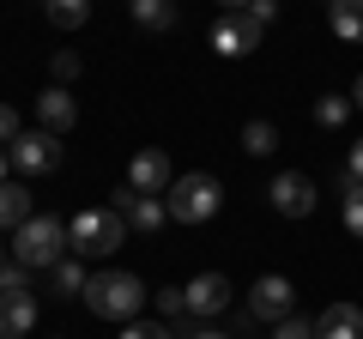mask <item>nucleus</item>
I'll use <instances>...</instances> for the list:
<instances>
[{
	"label": "nucleus",
	"mask_w": 363,
	"mask_h": 339,
	"mask_svg": "<svg viewBox=\"0 0 363 339\" xmlns=\"http://www.w3.org/2000/svg\"><path fill=\"white\" fill-rule=\"evenodd\" d=\"M43 13H49L55 30H79L91 18V0H43Z\"/></svg>",
	"instance_id": "6ab92c4d"
},
{
	"label": "nucleus",
	"mask_w": 363,
	"mask_h": 339,
	"mask_svg": "<svg viewBox=\"0 0 363 339\" xmlns=\"http://www.w3.org/2000/svg\"><path fill=\"white\" fill-rule=\"evenodd\" d=\"M37 327V291L25 267H0V339H25Z\"/></svg>",
	"instance_id": "20e7f679"
},
{
	"label": "nucleus",
	"mask_w": 363,
	"mask_h": 339,
	"mask_svg": "<svg viewBox=\"0 0 363 339\" xmlns=\"http://www.w3.org/2000/svg\"><path fill=\"white\" fill-rule=\"evenodd\" d=\"M224 6H230V13H236V6H248V0H224Z\"/></svg>",
	"instance_id": "473e14b6"
},
{
	"label": "nucleus",
	"mask_w": 363,
	"mask_h": 339,
	"mask_svg": "<svg viewBox=\"0 0 363 339\" xmlns=\"http://www.w3.org/2000/svg\"><path fill=\"white\" fill-rule=\"evenodd\" d=\"M6 170H13V152H6V145H0V182H6Z\"/></svg>",
	"instance_id": "c756f323"
},
{
	"label": "nucleus",
	"mask_w": 363,
	"mask_h": 339,
	"mask_svg": "<svg viewBox=\"0 0 363 339\" xmlns=\"http://www.w3.org/2000/svg\"><path fill=\"white\" fill-rule=\"evenodd\" d=\"M25 218H37V212H30V194L18 182H0V230H18Z\"/></svg>",
	"instance_id": "dca6fc26"
},
{
	"label": "nucleus",
	"mask_w": 363,
	"mask_h": 339,
	"mask_svg": "<svg viewBox=\"0 0 363 339\" xmlns=\"http://www.w3.org/2000/svg\"><path fill=\"white\" fill-rule=\"evenodd\" d=\"M315 339H363V309L357 303H327L315 315Z\"/></svg>",
	"instance_id": "f8f14e48"
},
{
	"label": "nucleus",
	"mask_w": 363,
	"mask_h": 339,
	"mask_svg": "<svg viewBox=\"0 0 363 339\" xmlns=\"http://www.w3.org/2000/svg\"><path fill=\"white\" fill-rule=\"evenodd\" d=\"M157 315H164V321L176 327L182 339H194V333H200L194 315H188V291H182V285H157Z\"/></svg>",
	"instance_id": "4468645a"
},
{
	"label": "nucleus",
	"mask_w": 363,
	"mask_h": 339,
	"mask_svg": "<svg viewBox=\"0 0 363 339\" xmlns=\"http://www.w3.org/2000/svg\"><path fill=\"white\" fill-rule=\"evenodd\" d=\"M67 255V224L61 218H25L13 230V261L25 267V273H37V267H61Z\"/></svg>",
	"instance_id": "7ed1b4c3"
},
{
	"label": "nucleus",
	"mask_w": 363,
	"mask_h": 339,
	"mask_svg": "<svg viewBox=\"0 0 363 339\" xmlns=\"http://www.w3.org/2000/svg\"><path fill=\"white\" fill-rule=\"evenodd\" d=\"M248 315L255 321H285V315H297V285H291L285 273H267V279H255V291H248Z\"/></svg>",
	"instance_id": "0eeeda50"
},
{
	"label": "nucleus",
	"mask_w": 363,
	"mask_h": 339,
	"mask_svg": "<svg viewBox=\"0 0 363 339\" xmlns=\"http://www.w3.org/2000/svg\"><path fill=\"white\" fill-rule=\"evenodd\" d=\"M194 339H230V333H212V327H200V333Z\"/></svg>",
	"instance_id": "2f4dec72"
},
{
	"label": "nucleus",
	"mask_w": 363,
	"mask_h": 339,
	"mask_svg": "<svg viewBox=\"0 0 363 339\" xmlns=\"http://www.w3.org/2000/svg\"><path fill=\"white\" fill-rule=\"evenodd\" d=\"M6 152H13V170H25V176H49V170H61V133L30 128V133H18Z\"/></svg>",
	"instance_id": "423d86ee"
},
{
	"label": "nucleus",
	"mask_w": 363,
	"mask_h": 339,
	"mask_svg": "<svg viewBox=\"0 0 363 339\" xmlns=\"http://www.w3.org/2000/svg\"><path fill=\"white\" fill-rule=\"evenodd\" d=\"M212 49L224 55V61H236V55H248V49H260V25L236 6V13H224L218 25H212Z\"/></svg>",
	"instance_id": "6e6552de"
},
{
	"label": "nucleus",
	"mask_w": 363,
	"mask_h": 339,
	"mask_svg": "<svg viewBox=\"0 0 363 339\" xmlns=\"http://www.w3.org/2000/svg\"><path fill=\"white\" fill-rule=\"evenodd\" d=\"M272 206L285 212V218H309L315 212V182L309 176H303V170H285V176H272Z\"/></svg>",
	"instance_id": "1a4fd4ad"
},
{
	"label": "nucleus",
	"mask_w": 363,
	"mask_h": 339,
	"mask_svg": "<svg viewBox=\"0 0 363 339\" xmlns=\"http://www.w3.org/2000/svg\"><path fill=\"white\" fill-rule=\"evenodd\" d=\"M49 73H55V85H73V79H79V55H73V49H55Z\"/></svg>",
	"instance_id": "5701e85b"
},
{
	"label": "nucleus",
	"mask_w": 363,
	"mask_h": 339,
	"mask_svg": "<svg viewBox=\"0 0 363 339\" xmlns=\"http://www.w3.org/2000/svg\"><path fill=\"white\" fill-rule=\"evenodd\" d=\"M85 309L97 315V321H133V315L145 309V285L133 273H97L85 285Z\"/></svg>",
	"instance_id": "f03ea898"
},
{
	"label": "nucleus",
	"mask_w": 363,
	"mask_h": 339,
	"mask_svg": "<svg viewBox=\"0 0 363 339\" xmlns=\"http://www.w3.org/2000/svg\"><path fill=\"white\" fill-rule=\"evenodd\" d=\"M37 116H43V128H49V133H67L79 121V104L67 97V85H55V91L37 97Z\"/></svg>",
	"instance_id": "ddd939ff"
},
{
	"label": "nucleus",
	"mask_w": 363,
	"mask_h": 339,
	"mask_svg": "<svg viewBox=\"0 0 363 339\" xmlns=\"http://www.w3.org/2000/svg\"><path fill=\"white\" fill-rule=\"evenodd\" d=\"M164 218H169L164 194H140V188H133V206H128V224H133V230H157Z\"/></svg>",
	"instance_id": "f3484780"
},
{
	"label": "nucleus",
	"mask_w": 363,
	"mask_h": 339,
	"mask_svg": "<svg viewBox=\"0 0 363 339\" xmlns=\"http://www.w3.org/2000/svg\"><path fill=\"white\" fill-rule=\"evenodd\" d=\"M121 339H182L176 327H164V321H128V333Z\"/></svg>",
	"instance_id": "a878e982"
},
{
	"label": "nucleus",
	"mask_w": 363,
	"mask_h": 339,
	"mask_svg": "<svg viewBox=\"0 0 363 339\" xmlns=\"http://www.w3.org/2000/svg\"><path fill=\"white\" fill-rule=\"evenodd\" d=\"M85 285H91V279H85V267H79V261L55 267V297H85Z\"/></svg>",
	"instance_id": "412c9836"
},
{
	"label": "nucleus",
	"mask_w": 363,
	"mask_h": 339,
	"mask_svg": "<svg viewBox=\"0 0 363 339\" xmlns=\"http://www.w3.org/2000/svg\"><path fill=\"white\" fill-rule=\"evenodd\" d=\"M242 152H248V157L279 152V128H272V121H248V128H242Z\"/></svg>",
	"instance_id": "aec40b11"
},
{
	"label": "nucleus",
	"mask_w": 363,
	"mask_h": 339,
	"mask_svg": "<svg viewBox=\"0 0 363 339\" xmlns=\"http://www.w3.org/2000/svg\"><path fill=\"white\" fill-rule=\"evenodd\" d=\"M164 206H169V218H176V224H206L212 212L224 206V188L212 182V176H176L169 194H164Z\"/></svg>",
	"instance_id": "39448f33"
},
{
	"label": "nucleus",
	"mask_w": 363,
	"mask_h": 339,
	"mask_svg": "<svg viewBox=\"0 0 363 339\" xmlns=\"http://www.w3.org/2000/svg\"><path fill=\"white\" fill-rule=\"evenodd\" d=\"M345 182L363 188V140H351V157H345Z\"/></svg>",
	"instance_id": "c85d7f7f"
},
{
	"label": "nucleus",
	"mask_w": 363,
	"mask_h": 339,
	"mask_svg": "<svg viewBox=\"0 0 363 339\" xmlns=\"http://www.w3.org/2000/svg\"><path fill=\"white\" fill-rule=\"evenodd\" d=\"M18 133H25V128H18V109H13V104H0V145H13Z\"/></svg>",
	"instance_id": "cd10ccee"
},
{
	"label": "nucleus",
	"mask_w": 363,
	"mask_h": 339,
	"mask_svg": "<svg viewBox=\"0 0 363 339\" xmlns=\"http://www.w3.org/2000/svg\"><path fill=\"white\" fill-rule=\"evenodd\" d=\"M327 25H333V37L363 43V0H333L327 6Z\"/></svg>",
	"instance_id": "2eb2a0df"
},
{
	"label": "nucleus",
	"mask_w": 363,
	"mask_h": 339,
	"mask_svg": "<svg viewBox=\"0 0 363 339\" xmlns=\"http://www.w3.org/2000/svg\"><path fill=\"white\" fill-rule=\"evenodd\" d=\"M169 157L157 152V145H145V152H133V164H128V188H140V194H169Z\"/></svg>",
	"instance_id": "9d476101"
},
{
	"label": "nucleus",
	"mask_w": 363,
	"mask_h": 339,
	"mask_svg": "<svg viewBox=\"0 0 363 339\" xmlns=\"http://www.w3.org/2000/svg\"><path fill=\"white\" fill-rule=\"evenodd\" d=\"M133 6V25L140 30H169L176 25V0H128Z\"/></svg>",
	"instance_id": "a211bd4d"
},
{
	"label": "nucleus",
	"mask_w": 363,
	"mask_h": 339,
	"mask_svg": "<svg viewBox=\"0 0 363 339\" xmlns=\"http://www.w3.org/2000/svg\"><path fill=\"white\" fill-rule=\"evenodd\" d=\"M351 104H357V109H363V73H357V85H351Z\"/></svg>",
	"instance_id": "7c9ffc66"
},
{
	"label": "nucleus",
	"mask_w": 363,
	"mask_h": 339,
	"mask_svg": "<svg viewBox=\"0 0 363 339\" xmlns=\"http://www.w3.org/2000/svg\"><path fill=\"white\" fill-rule=\"evenodd\" d=\"M315 121H321V128H345V121H351V97L327 91L321 104H315Z\"/></svg>",
	"instance_id": "4be33fe9"
},
{
	"label": "nucleus",
	"mask_w": 363,
	"mask_h": 339,
	"mask_svg": "<svg viewBox=\"0 0 363 339\" xmlns=\"http://www.w3.org/2000/svg\"><path fill=\"white\" fill-rule=\"evenodd\" d=\"M182 291H188V315H194V321L230 309V279H224V273H200L194 285H182Z\"/></svg>",
	"instance_id": "9b49d317"
},
{
	"label": "nucleus",
	"mask_w": 363,
	"mask_h": 339,
	"mask_svg": "<svg viewBox=\"0 0 363 339\" xmlns=\"http://www.w3.org/2000/svg\"><path fill=\"white\" fill-rule=\"evenodd\" d=\"M345 188H351V194H345V230L363 236V188L357 182H345Z\"/></svg>",
	"instance_id": "393cba45"
},
{
	"label": "nucleus",
	"mask_w": 363,
	"mask_h": 339,
	"mask_svg": "<svg viewBox=\"0 0 363 339\" xmlns=\"http://www.w3.org/2000/svg\"><path fill=\"white\" fill-rule=\"evenodd\" d=\"M242 13H248V18H255V25H260V30H267V25H272V18H279V0H248Z\"/></svg>",
	"instance_id": "bb28decb"
},
{
	"label": "nucleus",
	"mask_w": 363,
	"mask_h": 339,
	"mask_svg": "<svg viewBox=\"0 0 363 339\" xmlns=\"http://www.w3.org/2000/svg\"><path fill=\"white\" fill-rule=\"evenodd\" d=\"M128 230L133 224L121 218V212L91 206V212H73V218H67V248H73L79 261H104V255H116V248L128 243Z\"/></svg>",
	"instance_id": "f257e3e1"
},
{
	"label": "nucleus",
	"mask_w": 363,
	"mask_h": 339,
	"mask_svg": "<svg viewBox=\"0 0 363 339\" xmlns=\"http://www.w3.org/2000/svg\"><path fill=\"white\" fill-rule=\"evenodd\" d=\"M327 6H333V0H327Z\"/></svg>",
	"instance_id": "72a5a7b5"
},
{
	"label": "nucleus",
	"mask_w": 363,
	"mask_h": 339,
	"mask_svg": "<svg viewBox=\"0 0 363 339\" xmlns=\"http://www.w3.org/2000/svg\"><path fill=\"white\" fill-rule=\"evenodd\" d=\"M272 339H315V321L309 315H285V321L272 327Z\"/></svg>",
	"instance_id": "b1692460"
}]
</instances>
